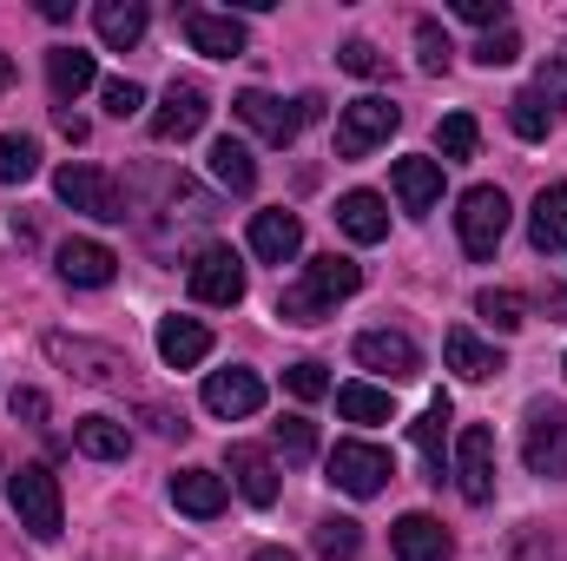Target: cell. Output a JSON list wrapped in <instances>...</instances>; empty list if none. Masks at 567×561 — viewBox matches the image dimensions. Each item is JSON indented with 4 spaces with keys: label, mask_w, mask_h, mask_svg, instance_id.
<instances>
[{
    "label": "cell",
    "mask_w": 567,
    "mask_h": 561,
    "mask_svg": "<svg viewBox=\"0 0 567 561\" xmlns=\"http://www.w3.org/2000/svg\"><path fill=\"white\" fill-rule=\"evenodd\" d=\"M93 27H100V40L120 47V53L140 47L145 40V0H100V7H93Z\"/></svg>",
    "instance_id": "cell-26"
},
{
    "label": "cell",
    "mask_w": 567,
    "mask_h": 561,
    "mask_svg": "<svg viewBox=\"0 0 567 561\" xmlns=\"http://www.w3.org/2000/svg\"><path fill=\"white\" fill-rule=\"evenodd\" d=\"M231 482H238V496L251 509H271L278 502V462L265 449H251V442H231Z\"/></svg>",
    "instance_id": "cell-18"
},
{
    "label": "cell",
    "mask_w": 567,
    "mask_h": 561,
    "mask_svg": "<svg viewBox=\"0 0 567 561\" xmlns=\"http://www.w3.org/2000/svg\"><path fill=\"white\" fill-rule=\"evenodd\" d=\"M93 80H100L93 53H80V47H53V53H47V86H53V100H80Z\"/></svg>",
    "instance_id": "cell-25"
},
{
    "label": "cell",
    "mask_w": 567,
    "mask_h": 561,
    "mask_svg": "<svg viewBox=\"0 0 567 561\" xmlns=\"http://www.w3.org/2000/svg\"><path fill=\"white\" fill-rule=\"evenodd\" d=\"M158 357L172 370H198L212 357V330L198 317H158Z\"/></svg>",
    "instance_id": "cell-17"
},
{
    "label": "cell",
    "mask_w": 567,
    "mask_h": 561,
    "mask_svg": "<svg viewBox=\"0 0 567 561\" xmlns=\"http://www.w3.org/2000/svg\"><path fill=\"white\" fill-rule=\"evenodd\" d=\"M7 502H13V516H20V529H27L33 542H53L60 522H66L60 482H53V469H40V462H27L20 476H7Z\"/></svg>",
    "instance_id": "cell-3"
},
{
    "label": "cell",
    "mask_w": 567,
    "mask_h": 561,
    "mask_svg": "<svg viewBox=\"0 0 567 561\" xmlns=\"http://www.w3.org/2000/svg\"><path fill=\"white\" fill-rule=\"evenodd\" d=\"M535 100H542L548 113H567V60H548V67H542V80H535Z\"/></svg>",
    "instance_id": "cell-41"
},
{
    "label": "cell",
    "mask_w": 567,
    "mask_h": 561,
    "mask_svg": "<svg viewBox=\"0 0 567 561\" xmlns=\"http://www.w3.org/2000/svg\"><path fill=\"white\" fill-rule=\"evenodd\" d=\"M185 284H192V297H198V304L231 310V304L245 297V265H238V252H231V245H205V252L192 258Z\"/></svg>",
    "instance_id": "cell-9"
},
{
    "label": "cell",
    "mask_w": 567,
    "mask_h": 561,
    "mask_svg": "<svg viewBox=\"0 0 567 561\" xmlns=\"http://www.w3.org/2000/svg\"><path fill=\"white\" fill-rule=\"evenodd\" d=\"M192 53H212V60H238L245 53V20L238 13H212V7H185L178 13Z\"/></svg>",
    "instance_id": "cell-13"
},
{
    "label": "cell",
    "mask_w": 567,
    "mask_h": 561,
    "mask_svg": "<svg viewBox=\"0 0 567 561\" xmlns=\"http://www.w3.org/2000/svg\"><path fill=\"white\" fill-rule=\"evenodd\" d=\"M231 113H238L265 145H290L317 113H323V100H317V93H303V100H278V93H265V86H245V93L231 100Z\"/></svg>",
    "instance_id": "cell-2"
},
{
    "label": "cell",
    "mask_w": 567,
    "mask_h": 561,
    "mask_svg": "<svg viewBox=\"0 0 567 561\" xmlns=\"http://www.w3.org/2000/svg\"><path fill=\"white\" fill-rule=\"evenodd\" d=\"M455 13H462L468 27H488V33L508 27V7H502V0H455Z\"/></svg>",
    "instance_id": "cell-43"
},
{
    "label": "cell",
    "mask_w": 567,
    "mask_h": 561,
    "mask_svg": "<svg viewBox=\"0 0 567 561\" xmlns=\"http://www.w3.org/2000/svg\"><path fill=\"white\" fill-rule=\"evenodd\" d=\"M323 469H330V482H337L343 496H357V502H363V496H383V482L396 476V469H390V449H377V442H337Z\"/></svg>",
    "instance_id": "cell-8"
},
{
    "label": "cell",
    "mask_w": 567,
    "mask_h": 561,
    "mask_svg": "<svg viewBox=\"0 0 567 561\" xmlns=\"http://www.w3.org/2000/svg\"><path fill=\"white\" fill-rule=\"evenodd\" d=\"M140 106H145V93L133 80H106V113H113V120H133Z\"/></svg>",
    "instance_id": "cell-44"
},
{
    "label": "cell",
    "mask_w": 567,
    "mask_h": 561,
    "mask_svg": "<svg viewBox=\"0 0 567 561\" xmlns=\"http://www.w3.org/2000/svg\"><path fill=\"white\" fill-rule=\"evenodd\" d=\"M205 410H212L218 422L258 417V410H265V377H258V370H245V364L212 370V377H205Z\"/></svg>",
    "instance_id": "cell-11"
},
{
    "label": "cell",
    "mask_w": 567,
    "mask_h": 561,
    "mask_svg": "<svg viewBox=\"0 0 567 561\" xmlns=\"http://www.w3.org/2000/svg\"><path fill=\"white\" fill-rule=\"evenodd\" d=\"M515 53H522V33H515V27H495V33L475 47V60H482V67H508Z\"/></svg>",
    "instance_id": "cell-42"
},
{
    "label": "cell",
    "mask_w": 567,
    "mask_h": 561,
    "mask_svg": "<svg viewBox=\"0 0 567 561\" xmlns=\"http://www.w3.org/2000/svg\"><path fill=\"white\" fill-rule=\"evenodd\" d=\"M357 364L377 370V377H390V384H410V377L423 370V350H416L403 330H363V337H357Z\"/></svg>",
    "instance_id": "cell-14"
},
{
    "label": "cell",
    "mask_w": 567,
    "mask_h": 561,
    "mask_svg": "<svg viewBox=\"0 0 567 561\" xmlns=\"http://www.w3.org/2000/svg\"><path fill=\"white\" fill-rule=\"evenodd\" d=\"M13 417L47 422V397H40V390H13Z\"/></svg>",
    "instance_id": "cell-45"
},
{
    "label": "cell",
    "mask_w": 567,
    "mask_h": 561,
    "mask_svg": "<svg viewBox=\"0 0 567 561\" xmlns=\"http://www.w3.org/2000/svg\"><path fill=\"white\" fill-rule=\"evenodd\" d=\"M455 489L462 502H488L495 496V429L468 422L462 442H455Z\"/></svg>",
    "instance_id": "cell-12"
},
{
    "label": "cell",
    "mask_w": 567,
    "mask_h": 561,
    "mask_svg": "<svg viewBox=\"0 0 567 561\" xmlns=\"http://www.w3.org/2000/svg\"><path fill=\"white\" fill-rule=\"evenodd\" d=\"M449 417H455V410H449V397H435L423 417L410 422V436H416V449H423V462H429V482H442V442H449Z\"/></svg>",
    "instance_id": "cell-30"
},
{
    "label": "cell",
    "mask_w": 567,
    "mask_h": 561,
    "mask_svg": "<svg viewBox=\"0 0 567 561\" xmlns=\"http://www.w3.org/2000/svg\"><path fill=\"white\" fill-rule=\"evenodd\" d=\"M47 350H53L60 364H86V370H80L86 384H120V370H126V357H120V350H100V344H73V337H47Z\"/></svg>",
    "instance_id": "cell-28"
},
{
    "label": "cell",
    "mask_w": 567,
    "mask_h": 561,
    "mask_svg": "<svg viewBox=\"0 0 567 561\" xmlns=\"http://www.w3.org/2000/svg\"><path fill=\"white\" fill-rule=\"evenodd\" d=\"M284 384H290V397H303V404H317V397H330V370H323L317 357H303V364H290V370H284Z\"/></svg>",
    "instance_id": "cell-40"
},
{
    "label": "cell",
    "mask_w": 567,
    "mask_h": 561,
    "mask_svg": "<svg viewBox=\"0 0 567 561\" xmlns=\"http://www.w3.org/2000/svg\"><path fill=\"white\" fill-rule=\"evenodd\" d=\"M337 410L350 422H390V390H377V384H343V390H337Z\"/></svg>",
    "instance_id": "cell-32"
},
{
    "label": "cell",
    "mask_w": 567,
    "mask_h": 561,
    "mask_svg": "<svg viewBox=\"0 0 567 561\" xmlns=\"http://www.w3.org/2000/svg\"><path fill=\"white\" fill-rule=\"evenodd\" d=\"M225 476H212V469H178L172 476V502L185 509V516H198V522H212L218 509H225Z\"/></svg>",
    "instance_id": "cell-23"
},
{
    "label": "cell",
    "mask_w": 567,
    "mask_h": 561,
    "mask_svg": "<svg viewBox=\"0 0 567 561\" xmlns=\"http://www.w3.org/2000/svg\"><path fill=\"white\" fill-rule=\"evenodd\" d=\"M7 86H13V60L0 53V93H7Z\"/></svg>",
    "instance_id": "cell-47"
},
{
    "label": "cell",
    "mask_w": 567,
    "mask_h": 561,
    "mask_svg": "<svg viewBox=\"0 0 567 561\" xmlns=\"http://www.w3.org/2000/svg\"><path fill=\"white\" fill-rule=\"evenodd\" d=\"M251 252L265 258V265H290L297 252H303V218L297 212H258L251 218Z\"/></svg>",
    "instance_id": "cell-16"
},
{
    "label": "cell",
    "mask_w": 567,
    "mask_h": 561,
    "mask_svg": "<svg viewBox=\"0 0 567 561\" xmlns=\"http://www.w3.org/2000/svg\"><path fill=\"white\" fill-rule=\"evenodd\" d=\"M508 126H515L522 140H548V126H555V113H548V106L535 100V86H528V93H515V100H508Z\"/></svg>",
    "instance_id": "cell-36"
},
{
    "label": "cell",
    "mask_w": 567,
    "mask_h": 561,
    "mask_svg": "<svg viewBox=\"0 0 567 561\" xmlns=\"http://www.w3.org/2000/svg\"><path fill=\"white\" fill-rule=\"evenodd\" d=\"M310 542H317V555H323V561H357V549H363V529H357L350 516H323Z\"/></svg>",
    "instance_id": "cell-31"
},
{
    "label": "cell",
    "mask_w": 567,
    "mask_h": 561,
    "mask_svg": "<svg viewBox=\"0 0 567 561\" xmlns=\"http://www.w3.org/2000/svg\"><path fill=\"white\" fill-rule=\"evenodd\" d=\"M357 284H363V265H350V258H310L303 265V278L290 284L278 297V317L284 324H323L343 297H357Z\"/></svg>",
    "instance_id": "cell-1"
},
{
    "label": "cell",
    "mask_w": 567,
    "mask_h": 561,
    "mask_svg": "<svg viewBox=\"0 0 567 561\" xmlns=\"http://www.w3.org/2000/svg\"><path fill=\"white\" fill-rule=\"evenodd\" d=\"M449 53H455L449 33H442L435 20H416V67H423V73H449Z\"/></svg>",
    "instance_id": "cell-39"
},
{
    "label": "cell",
    "mask_w": 567,
    "mask_h": 561,
    "mask_svg": "<svg viewBox=\"0 0 567 561\" xmlns=\"http://www.w3.org/2000/svg\"><path fill=\"white\" fill-rule=\"evenodd\" d=\"M337 67L357 73V80H383V73H390V60H383L370 40H343V47H337Z\"/></svg>",
    "instance_id": "cell-38"
},
{
    "label": "cell",
    "mask_w": 567,
    "mask_h": 561,
    "mask_svg": "<svg viewBox=\"0 0 567 561\" xmlns=\"http://www.w3.org/2000/svg\"><path fill=\"white\" fill-rule=\"evenodd\" d=\"M396 126H403V113H396L383 93L350 100V106L337 113V159H363V152H377V145L390 140Z\"/></svg>",
    "instance_id": "cell-6"
},
{
    "label": "cell",
    "mask_w": 567,
    "mask_h": 561,
    "mask_svg": "<svg viewBox=\"0 0 567 561\" xmlns=\"http://www.w3.org/2000/svg\"><path fill=\"white\" fill-rule=\"evenodd\" d=\"M390 185H396L403 212H429V205L442 198V159H396Z\"/></svg>",
    "instance_id": "cell-24"
},
{
    "label": "cell",
    "mask_w": 567,
    "mask_h": 561,
    "mask_svg": "<svg viewBox=\"0 0 567 561\" xmlns=\"http://www.w3.org/2000/svg\"><path fill=\"white\" fill-rule=\"evenodd\" d=\"M251 561H297V555H290V549H258Z\"/></svg>",
    "instance_id": "cell-46"
},
{
    "label": "cell",
    "mask_w": 567,
    "mask_h": 561,
    "mask_svg": "<svg viewBox=\"0 0 567 561\" xmlns=\"http://www.w3.org/2000/svg\"><path fill=\"white\" fill-rule=\"evenodd\" d=\"M33 172H40V145L20 140V133H7V140H0V185H27Z\"/></svg>",
    "instance_id": "cell-34"
},
{
    "label": "cell",
    "mask_w": 567,
    "mask_h": 561,
    "mask_svg": "<svg viewBox=\"0 0 567 561\" xmlns=\"http://www.w3.org/2000/svg\"><path fill=\"white\" fill-rule=\"evenodd\" d=\"M528 245H535L542 258L567 252V185H542V198H535V212H528Z\"/></svg>",
    "instance_id": "cell-19"
},
{
    "label": "cell",
    "mask_w": 567,
    "mask_h": 561,
    "mask_svg": "<svg viewBox=\"0 0 567 561\" xmlns=\"http://www.w3.org/2000/svg\"><path fill=\"white\" fill-rule=\"evenodd\" d=\"M475 317H488V324L508 337V330H522V324H528V304H522L515 290H482V297H475Z\"/></svg>",
    "instance_id": "cell-35"
},
{
    "label": "cell",
    "mask_w": 567,
    "mask_h": 561,
    "mask_svg": "<svg viewBox=\"0 0 567 561\" xmlns=\"http://www.w3.org/2000/svg\"><path fill=\"white\" fill-rule=\"evenodd\" d=\"M502 232H508V192H502V185H468L462 205H455V238H462V252H468V258H495Z\"/></svg>",
    "instance_id": "cell-4"
},
{
    "label": "cell",
    "mask_w": 567,
    "mask_h": 561,
    "mask_svg": "<svg viewBox=\"0 0 567 561\" xmlns=\"http://www.w3.org/2000/svg\"><path fill=\"white\" fill-rule=\"evenodd\" d=\"M435 145H442V165H455V159H475V145H482V126H475L468 113H449V120L435 126Z\"/></svg>",
    "instance_id": "cell-33"
},
{
    "label": "cell",
    "mask_w": 567,
    "mask_h": 561,
    "mask_svg": "<svg viewBox=\"0 0 567 561\" xmlns=\"http://www.w3.org/2000/svg\"><path fill=\"white\" fill-rule=\"evenodd\" d=\"M53 192H60L73 212L100 218V225H120V218H126V198H120V185H113L100 165H60V172H53Z\"/></svg>",
    "instance_id": "cell-7"
},
{
    "label": "cell",
    "mask_w": 567,
    "mask_h": 561,
    "mask_svg": "<svg viewBox=\"0 0 567 561\" xmlns=\"http://www.w3.org/2000/svg\"><path fill=\"white\" fill-rule=\"evenodd\" d=\"M73 449L93 456V462H120L133 449V436H126V422H113V417H80L73 422Z\"/></svg>",
    "instance_id": "cell-27"
},
{
    "label": "cell",
    "mask_w": 567,
    "mask_h": 561,
    "mask_svg": "<svg viewBox=\"0 0 567 561\" xmlns=\"http://www.w3.org/2000/svg\"><path fill=\"white\" fill-rule=\"evenodd\" d=\"M522 462L548 482H567V404H528V422H522Z\"/></svg>",
    "instance_id": "cell-5"
},
{
    "label": "cell",
    "mask_w": 567,
    "mask_h": 561,
    "mask_svg": "<svg viewBox=\"0 0 567 561\" xmlns=\"http://www.w3.org/2000/svg\"><path fill=\"white\" fill-rule=\"evenodd\" d=\"M205 120H212V100H205V86H192V80H172V86H165V100L152 106V140L178 145V140H192V133H205Z\"/></svg>",
    "instance_id": "cell-10"
},
{
    "label": "cell",
    "mask_w": 567,
    "mask_h": 561,
    "mask_svg": "<svg viewBox=\"0 0 567 561\" xmlns=\"http://www.w3.org/2000/svg\"><path fill=\"white\" fill-rule=\"evenodd\" d=\"M337 225L357 238V245H383L390 238V205L377 192H343L337 198Z\"/></svg>",
    "instance_id": "cell-20"
},
{
    "label": "cell",
    "mask_w": 567,
    "mask_h": 561,
    "mask_svg": "<svg viewBox=\"0 0 567 561\" xmlns=\"http://www.w3.org/2000/svg\"><path fill=\"white\" fill-rule=\"evenodd\" d=\"M113 272H120V258H113L106 245H93V238H66V245H60V278L66 284L100 290V284H113Z\"/></svg>",
    "instance_id": "cell-21"
},
{
    "label": "cell",
    "mask_w": 567,
    "mask_h": 561,
    "mask_svg": "<svg viewBox=\"0 0 567 561\" xmlns=\"http://www.w3.org/2000/svg\"><path fill=\"white\" fill-rule=\"evenodd\" d=\"M390 549H396V561H449L455 555V542H449V529L435 522V516H403L396 529H390Z\"/></svg>",
    "instance_id": "cell-15"
},
{
    "label": "cell",
    "mask_w": 567,
    "mask_h": 561,
    "mask_svg": "<svg viewBox=\"0 0 567 561\" xmlns=\"http://www.w3.org/2000/svg\"><path fill=\"white\" fill-rule=\"evenodd\" d=\"M212 178H218L225 192H251V185H258V159H251V145L225 133V140L212 145Z\"/></svg>",
    "instance_id": "cell-29"
},
{
    "label": "cell",
    "mask_w": 567,
    "mask_h": 561,
    "mask_svg": "<svg viewBox=\"0 0 567 561\" xmlns=\"http://www.w3.org/2000/svg\"><path fill=\"white\" fill-rule=\"evenodd\" d=\"M442 357H449V370H455L462 384H488V377L502 370L495 344H482L475 330H449V337H442Z\"/></svg>",
    "instance_id": "cell-22"
},
{
    "label": "cell",
    "mask_w": 567,
    "mask_h": 561,
    "mask_svg": "<svg viewBox=\"0 0 567 561\" xmlns=\"http://www.w3.org/2000/svg\"><path fill=\"white\" fill-rule=\"evenodd\" d=\"M278 456L284 462H310V456H317V422L310 417H284L278 422Z\"/></svg>",
    "instance_id": "cell-37"
}]
</instances>
